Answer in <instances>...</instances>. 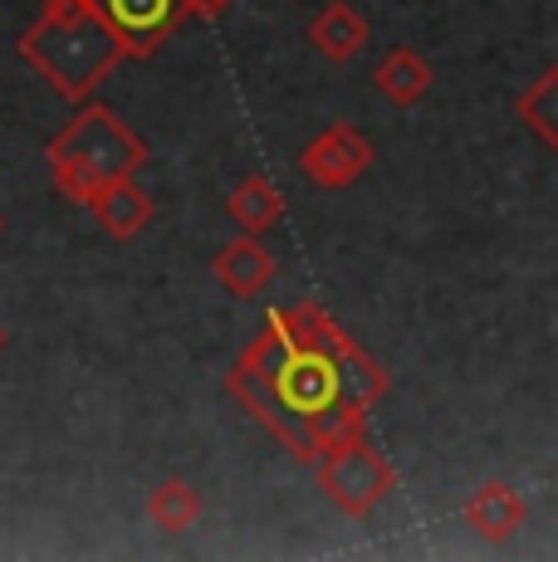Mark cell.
I'll list each match as a JSON object with an SVG mask.
<instances>
[{
  "instance_id": "1",
  "label": "cell",
  "mask_w": 558,
  "mask_h": 562,
  "mask_svg": "<svg viewBox=\"0 0 558 562\" xmlns=\"http://www.w3.org/2000/svg\"><path fill=\"white\" fill-rule=\"evenodd\" d=\"M348 333L338 328L319 304L275 308L241 362L225 372V392L250 411L260 426H270L294 460L314 464V436L309 420L324 406L343 402L338 352L348 348Z\"/></svg>"
},
{
  "instance_id": "2",
  "label": "cell",
  "mask_w": 558,
  "mask_h": 562,
  "mask_svg": "<svg viewBox=\"0 0 558 562\" xmlns=\"http://www.w3.org/2000/svg\"><path fill=\"white\" fill-rule=\"evenodd\" d=\"M20 54L59 99H89L118 64L133 59L99 0H40L35 20L20 30Z\"/></svg>"
},
{
  "instance_id": "3",
  "label": "cell",
  "mask_w": 558,
  "mask_h": 562,
  "mask_svg": "<svg viewBox=\"0 0 558 562\" xmlns=\"http://www.w3.org/2000/svg\"><path fill=\"white\" fill-rule=\"evenodd\" d=\"M49 171H55L59 196L89 205L99 191H109L113 181L137 177V167L147 161V143L103 103H83L79 117L45 147Z\"/></svg>"
},
{
  "instance_id": "4",
  "label": "cell",
  "mask_w": 558,
  "mask_h": 562,
  "mask_svg": "<svg viewBox=\"0 0 558 562\" xmlns=\"http://www.w3.org/2000/svg\"><path fill=\"white\" fill-rule=\"evenodd\" d=\"M314 474H319L324 499L348 518L372 514L397 490L392 460L382 456V450H372L368 440H358V446H348V450H334V456H319Z\"/></svg>"
},
{
  "instance_id": "5",
  "label": "cell",
  "mask_w": 558,
  "mask_h": 562,
  "mask_svg": "<svg viewBox=\"0 0 558 562\" xmlns=\"http://www.w3.org/2000/svg\"><path fill=\"white\" fill-rule=\"evenodd\" d=\"M372 167V143L348 123H334L314 137V143L299 153V171H304L314 187L324 191H338V187H353L362 171Z\"/></svg>"
},
{
  "instance_id": "6",
  "label": "cell",
  "mask_w": 558,
  "mask_h": 562,
  "mask_svg": "<svg viewBox=\"0 0 558 562\" xmlns=\"http://www.w3.org/2000/svg\"><path fill=\"white\" fill-rule=\"evenodd\" d=\"M99 5L118 25V35L127 40L133 59H147L187 15V0H99Z\"/></svg>"
},
{
  "instance_id": "7",
  "label": "cell",
  "mask_w": 558,
  "mask_h": 562,
  "mask_svg": "<svg viewBox=\"0 0 558 562\" xmlns=\"http://www.w3.org/2000/svg\"><path fill=\"white\" fill-rule=\"evenodd\" d=\"M275 255L265 250V240L260 235H245L241 231V240H225L216 259H211V279L225 289L231 299H255V294H265L270 289V279H275Z\"/></svg>"
},
{
  "instance_id": "8",
  "label": "cell",
  "mask_w": 558,
  "mask_h": 562,
  "mask_svg": "<svg viewBox=\"0 0 558 562\" xmlns=\"http://www.w3.org/2000/svg\"><path fill=\"white\" fill-rule=\"evenodd\" d=\"M524 518H529V504H524L520 490L504 480H486L466 499V524L476 528V538H486V543H510V538L524 528Z\"/></svg>"
},
{
  "instance_id": "9",
  "label": "cell",
  "mask_w": 558,
  "mask_h": 562,
  "mask_svg": "<svg viewBox=\"0 0 558 562\" xmlns=\"http://www.w3.org/2000/svg\"><path fill=\"white\" fill-rule=\"evenodd\" d=\"M89 215L99 221L103 235H113V240H133V235L147 231V221L157 215V205L133 177H127V181H113L109 191H99V196L89 201Z\"/></svg>"
},
{
  "instance_id": "10",
  "label": "cell",
  "mask_w": 558,
  "mask_h": 562,
  "mask_svg": "<svg viewBox=\"0 0 558 562\" xmlns=\"http://www.w3.org/2000/svg\"><path fill=\"white\" fill-rule=\"evenodd\" d=\"M432 83H436L432 64H426L412 45L388 49V54L378 59V69H372V89H378L392 108H412V103H422L426 93H432Z\"/></svg>"
},
{
  "instance_id": "11",
  "label": "cell",
  "mask_w": 558,
  "mask_h": 562,
  "mask_svg": "<svg viewBox=\"0 0 558 562\" xmlns=\"http://www.w3.org/2000/svg\"><path fill=\"white\" fill-rule=\"evenodd\" d=\"M368 35H372L368 20H362L353 5H343V0L324 5L314 20H309V45L324 54L328 64H348V59H358V54L368 49Z\"/></svg>"
},
{
  "instance_id": "12",
  "label": "cell",
  "mask_w": 558,
  "mask_h": 562,
  "mask_svg": "<svg viewBox=\"0 0 558 562\" xmlns=\"http://www.w3.org/2000/svg\"><path fill=\"white\" fill-rule=\"evenodd\" d=\"M225 215L241 225L245 235H265L284 221V196L270 177H245L235 181V191L225 196Z\"/></svg>"
},
{
  "instance_id": "13",
  "label": "cell",
  "mask_w": 558,
  "mask_h": 562,
  "mask_svg": "<svg viewBox=\"0 0 558 562\" xmlns=\"http://www.w3.org/2000/svg\"><path fill=\"white\" fill-rule=\"evenodd\" d=\"M201 490L187 480H163L153 494H147V518H153L163 533H191L201 524Z\"/></svg>"
},
{
  "instance_id": "14",
  "label": "cell",
  "mask_w": 558,
  "mask_h": 562,
  "mask_svg": "<svg viewBox=\"0 0 558 562\" xmlns=\"http://www.w3.org/2000/svg\"><path fill=\"white\" fill-rule=\"evenodd\" d=\"M338 382H343V402L358 406V411H372L392 386L388 372H382V367L372 362L358 342H348V348L338 352Z\"/></svg>"
},
{
  "instance_id": "15",
  "label": "cell",
  "mask_w": 558,
  "mask_h": 562,
  "mask_svg": "<svg viewBox=\"0 0 558 562\" xmlns=\"http://www.w3.org/2000/svg\"><path fill=\"white\" fill-rule=\"evenodd\" d=\"M514 113H520V123L529 127L544 147H554L558 153V64H549V69H544L539 79L520 93Z\"/></svg>"
},
{
  "instance_id": "16",
  "label": "cell",
  "mask_w": 558,
  "mask_h": 562,
  "mask_svg": "<svg viewBox=\"0 0 558 562\" xmlns=\"http://www.w3.org/2000/svg\"><path fill=\"white\" fill-rule=\"evenodd\" d=\"M362 426H368V411L334 402L324 406L314 420H309V436H314V456H334V450H348L362 440ZM319 464V460H314Z\"/></svg>"
},
{
  "instance_id": "17",
  "label": "cell",
  "mask_w": 558,
  "mask_h": 562,
  "mask_svg": "<svg viewBox=\"0 0 558 562\" xmlns=\"http://www.w3.org/2000/svg\"><path fill=\"white\" fill-rule=\"evenodd\" d=\"M225 5H231V0H187V15H197V20H216Z\"/></svg>"
},
{
  "instance_id": "18",
  "label": "cell",
  "mask_w": 558,
  "mask_h": 562,
  "mask_svg": "<svg viewBox=\"0 0 558 562\" xmlns=\"http://www.w3.org/2000/svg\"><path fill=\"white\" fill-rule=\"evenodd\" d=\"M5 342H10V333H5V323H0V352H5Z\"/></svg>"
},
{
  "instance_id": "19",
  "label": "cell",
  "mask_w": 558,
  "mask_h": 562,
  "mask_svg": "<svg viewBox=\"0 0 558 562\" xmlns=\"http://www.w3.org/2000/svg\"><path fill=\"white\" fill-rule=\"evenodd\" d=\"M0 231H5V215H0Z\"/></svg>"
}]
</instances>
